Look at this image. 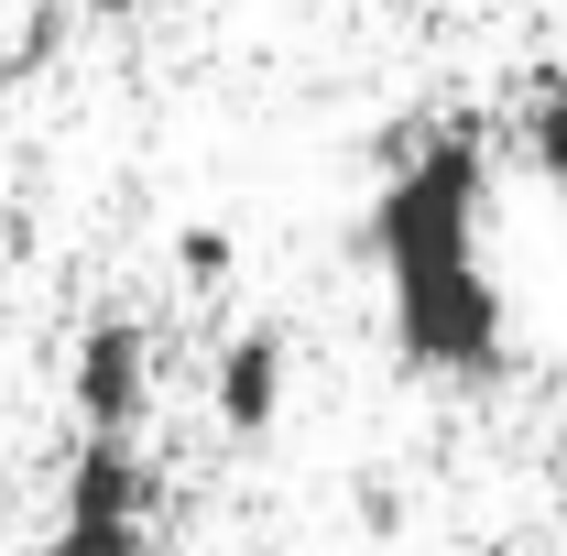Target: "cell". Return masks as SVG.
Segmentation results:
<instances>
[{
  "mask_svg": "<svg viewBox=\"0 0 567 556\" xmlns=\"http://www.w3.org/2000/svg\"><path fill=\"white\" fill-rule=\"evenodd\" d=\"M481 218H492V132L481 121H425L360 218V251L382 262V284L404 274H458V262H492L481 251Z\"/></svg>",
  "mask_w": 567,
  "mask_h": 556,
  "instance_id": "6da1fadb",
  "label": "cell"
},
{
  "mask_svg": "<svg viewBox=\"0 0 567 556\" xmlns=\"http://www.w3.org/2000/svg\"><path fill=\"white\" fill-rule=\"evenodd\" d=\"M382 317H393L404 371H425V382H502L513 371V306H502L492 262L382 284Z\"/></svg>",
  "mask_w": 567,
  "mask_h": 556,
  "instance_id": "7a4b0ae2",
  "label": "cell"
},
{
  "mask_svg": "<svg viewBox=\"0 0 567 556\" xmlns=\"http://www.w3.org/2000/svg\"><path fill=\"white\" fill-rule=\"evenodd\" d=\"M66 393H76V415H87V436H132L142 425V404H153V328H142L132 306H99L76 328Z\"/></svg>",
  "mask_w": 567,
  "mask_h": 556,
  "instance_id": "3957f363",
  "label": "cell"
},
{
  "mask_svg": "<svg viewBox=\"0 0 567 556\" xmlns=\"http://www.w3.org/2000/svg\"><path fill=\"white\" fill-rule=\"evenodd\" d=\"M284 382H295V349H284V328L262 317V328H229V349L208 360V415L218 436H274L284 425Z\"/></svg>",
  "mask_w": 567,
  "mask_h": 556,
  "instance_id": "277c9868",
  "label": "cell"
},
{
  "mask_svg": "<svg viewBox=\"0 0 567 556\" xmlns=\"http://www.w3.org/2000/svg\"><path fill=\"white\" fill-rule=\"evenodd\" d=\"M164 502V470L142 459L132 436H76L66 459V513H110V524H153Z\"/></svg>",
  "mask_w": 567,
  "mask_h": 556,
  "instance_id": "5b68a950",
  "label": "cell"
},
{
  "mask_svg": "<svg viewBox=\"0 0 567 556\" xmlns=\"http://www.w3.org/2000/svg\"><path fill=\"white\" fill-rule=\"evenodd\" d=\"M44 556H153V524H110V513H55Z\"/></svg>",
  "mask_w": 567,
  "mask_h": 556,
  "instance_id": "8992f818",
  "label": "cell"
},
{
  "mask_svg": "<svg viewBox=\"0 0 567 556\" xmlns=\"http://www.w3.org/2000/svg\"><path fill=\"white\" fill-rule=\"evenodd\" d=\"M524 164H535V175H557V164H567V87H546V99L524 110Z\"/></svg>",
  "mask_w": 567,
  "mask_h": 556,
  "instance_id": "52a82bcc",
  "label": "cell"
},
{
  "mask_svg": "<svg viewBox=\"0 0 567 556\" xmlns=\"http://www.w3.org/2000/svg\"><path fill=\"white\" fill-rule=\"evenodd\" d=\"M55 44H66V0H44V11H33V22L11 33V55H0V76H44V55H55Z\"/></svg>",
  "mask_w": 567,
  "mask_h": 556,
  "instance_id": "ba28073f",
  "label": "cell"
},
{
  "mask_svg": "<svg viewBox=\"0 0 567 556\" xmlns=\"http://www.w3.org/2000/svg\"><path fill=\"white\" fill-rule=\"evenodd\" d=\"M175 262H186V284H229V229H186Z\"/></svg>",
  "mask_w": 567,
  "mask_h": 556,
  "instance_id": "9c48e42d",
  "label": "cell"
},
{
  "mask_svg": "<svg viewBox=\"0 0 567 556\" xmlns=\"http://www.w3.org/2000/svg\"><path fill=\"white\" fill-rule=\"evenodd\" d=\"M546 186H557V208H567V164H557V175H546Z\"/></svg>",
  "mask_w": 567,
  "mask_h": 556,
  "instance_id": "30bf717a",
  "label": "cell"
},
{
  "mask_svg": "<svg viewBox=\"0 0 567 556\" xmlns=\"http://www.w3.org/2000/svg\"><path fill=\"white\" fill-rule=\"evenodd\" d=\"M0 556H11V513H0Z\"/></svg>",
  "mask_w": 567,
  "mask_h": 556,
  "instance_id": "8fae6325",
  "label": "cell"
}]
</instances>
